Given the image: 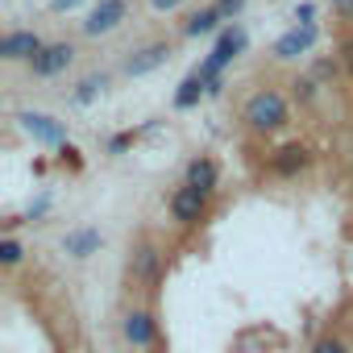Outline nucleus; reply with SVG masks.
<instances>
[{
    "label": "nucleus",
    "instance_id": "f257e3e1",
    "mask_svg": "<svg viewBox=\"0 0 353 353\" xmlns=\"http://www.w3.org/2000/svg\"><path fill=\"white\" fill-rule=\"evenodd\" d=\"M245 42H250V38H245V30H241V26H229V30L216 38L212 54L200 63V79L208 83V96H216V92H221V71H225L241 50H245Z\"/></svg>",
    "mask_w": 353,
    "mask_h": 353
},
{
    "label": "nucleus",
    "instance_id": "f03ea898",
    "mask_svg": "<svg viewBox=\"0 0 353 353\" xmlns=\"http://www.w3.org/2000/svg\"><path fill=\"white\" fill-rule=\"evenodd\" d=\"M245 125L254 133H274L279 125H287V100L274 88H262L245 100Z\"/></svg>",
    "mask_w": 353,
    "mask_h": 353
},
{
    "label": "nucleus",
    "instance_id": "7ed1b4c3",
    "mask_svg": "<svg viewBox=\"0 0 353 353\" xmlns=\"http://www.w3.org/2000/svg\"><path fill=\"white\" fill-rule=\"evenodd\" d=\"M125 13H129L125 0H96V9H92L88 21H83V34H88V38H104V34H112V30L125 21Z\"/></svg>",
    "mask_w": 353,
    "mask_h": 353
},
{
    "label": "nucleus",
    "instance_id": "20e7f679",
    "mask_svg": "<svg viewBox=\"0 0 353 353\" xmlns=\"http://www.w3.org/2000/svg\"><path fill=\"white\" fill-rule=\"evenodd\" d=\"M42 46L46 42L34 30H13V34L0 38V59H5V63H34L42 54Z\"/></svg>",
    "mask_w": 353,
    "mask_h": 353
},
{
    "label": "nucleus",
    "instance_id": "39448f33",
    "mask_svg": "<svg viewBox=\"0 0 353 353\" xmlns=\"http://www.w3.org/2000/svg\"><path fill=\"white\" fill-rule=\"evenodd\" d=\"M204 208H208V192H200V188H179L170 196V216L179 221V225H196L200 216H204Z\"/></svg>",
    "mask_w": 353,
    "mask_h": 353
},
{
    "label": "nucleus",
    "instance_id": "423d86ee",
    "mask_svg": "<svg viewBox=\"0 0 353 353\" xmlns=\"http://www.w3.org/2000/svg\"><path fill=\"white\" fill-rule=\"evenodd\" d=\"M71 59H75V46L71 42H50V46H42V54L30 67H34L38 79H54V75H63L71 67Z\"/></svg>",
    "mask_w": 353,
    "mask_h": 353
},
{
    "label": "nucleus",
    "instance_id": "0eeeda50",
    "mask_svg": "<svg viewBox=\"0 0 353 353\" xmlns=\"http://www.w3.org/2000/svg\"><path fill=\"white\" fill-rule=\"evenodd\" d=\"M316 38H320V30H316V26H291V30H287V34L274 42V59L291 63V59L307 54V50L316 46Z\"/></svg>",
    "mask_w": 353,
    "mask_h": 353
},
{
    "label": "nucleus",
    "instance_id": "6e6552de",
    "mask_svg": "<svg viewBox=\"0 0 353 353\" xmlns=\"http://www.w3.org/2000/svg\"><path fill=\"white\" fill-rule=\"evenodd\" d=\"M17 121H21V129H26L34 141H46V145H63V141H67V125L54 121V117H46V112H21Z\"/></svg>",
    "mask_w": 353,
    "mask_h": 353
},
{
    "label": "nucleus",
    "instance_id": "1a4fd4ad",
    "mask_svg": "<svg viewBox=\"0 0 353 353\" xmlns=\"http://www.w3.org/2000/svg\"><path fill=\"white\" fill-rule=\"evenodd\" d=\"M158 266H162V258H158V250L150 245V241H141L137 250H133V258H129V279L137 283V287H154L158 283Z\"/></svg>",
    "mask_w": 353,
    "mask_h": 353
},
{
    "label": "nucleus",
    "instance_id": "9d476101",
    "mask_svg": "<svg viewBox=\"0 0 353 353\" xmlns=\"http://www.w3.org/2000/svg\"><path fill=\"white\" fill-rule=\"evenodd\" d=\"M166 59H170V46H166V42H150V46H141V50L125 63V75H129V79H141V75L158 71Z\"/></svg>",
    "mask_w": 353,
    "mask_h": 353
},
{
    "label": "nucleus",
    "instance_id": "9b49d317",
    "mask_svg": "<svg viewBox=\"0 0 353 353\" xmlns=\"http://www.w3.org/2000/svg\"><path fill=\"white\" fill-rule=\"evenodd\" d=\"M125 341L129 345H137V349H150L154 341H158V324H154V316L150 312H129L125 316Z\"/></svg>",
    "mask_w": 353,
    "mask_h": 353
},
{
    "label": "nucleus",
    "instance_id": "f8f14e48",
    "mask_svg": "<svg viewBox=\"0 0 353 353\" xmlns=\"http://www.w3.org/2000/svg\"><path fill=\"white\" fill-rule=\"evenodd\" d=\"M100 241H104L100 229L83 225V229H71V233L63 237V250H67V258H79V262H83V258H92V254L100 250Z\"/></svg>",
    "mask_w": 353,
    "mask_h": 353
},
{
    "label": "nucleus",
    "instance_id": "ddd939ff",
    "mask_svg": "<svg viewBox=\"0 0 353 353\" xmlns=\"http://www.w3.org/2000/svg\"><path fill=\"white\" fill-rule=\"evenodd\" d=\"M307 162H312V154H307V150H303L299 141H295V145H283V150H279V154L270 158V166H274L279 174H299V170H303Z\"/></svg>",
    "mask_w": 353,
    "mask_h": 353
},
{
    "label": "nucleus",
    "instance_id": "4468645a",
    "mask_svg": "<svg viewBox=\"0 0 353 353\" xmlns=\"http://www.w3.org/2000/svg\"><path fill=\"white\" fill-rule=\"evenodd\" d=\"M188 188H200V192L216 188V162L212 158H192L188 162Z\"/></svg>",
    "mask_w": 353,
    "mask_h": 353
},
{
    "label": "nucleus",
    "instance_id": "2eb2a0df",
    "mask_svg": "<svg viewBox=\"0 0 353 353\" xmlns=\"http://www.w3.org/2000/svg\"><path fill=\"white\" fill-rule=\"evenodd\" d=\"M200 96H208V83L200 79V71H192V75L179 83V92H174V108H196Z\"/></svg>",
    "mask_w": 353,
    "mask_h": 353
},
{
    "label": "nucleus",
    "instance_id": "dca6fc26",
    "mask_svg": "<svg viewBox=\"0 0 353 353\" xmlns=\"http://www.w3.org/2000/svg\"><path fill=\"white\" fill-rule=\"evenodd\" d=\"M221 21H225V17H221V9H216V5H208V9L192 13V21L183 26V34H188V38H204V34H212Z\"/></svg>",
    "mask_w": 353,
    "mask_h": 353
},
{
    "label": "nucleus",
    "instance_id": "f3484780",
    "mask_svg": "<svg viewBox=\"0 0 353 353\" xmlns=\"http://www.w3.org/2000/svg\"><path fill=\"white\" fill-rule=\"evenodd\" d=\"M104 88H108V75H88V79H79V88L71 92V100L75 104H92L96 96H104Z\"/></svg>",
    "mask_w": 353,
    "mask_h": 353
},
{
    "label": "nucleus",
    "instance_id": "a211bd4d",
    "mask_svg": "<svg viewBox=\"0 0 353 353\" xmlns=\"http://www.w3.org/2000/svg\"><path fill=\"white\" fill-rule=\"evenodd\" d=\"M21 254H26V250H21L13 237H5V241H0V262H5V266H17V262H21Z\"/></svg>",
    "mask_w": 353,
    "mask_h": 353
},
{
    "label": "nucleus",
    "instance_id": "6ab92c4d",
    "mask_svg": "<svg viewBox=\"0 0 353 353\" xmlns=\"http://www.w3.org/2000/svg\"><path fill=\"white\" fill-rule=\"evenodd\" d=\"M312 353H349V345H345V341H336V336H324V341H316V345H312Z\"/></svg>",
    "mask_w": 353,
    "mask_h": 353
},
{
    "label": "nucleus",
    "instance_id": "aec40b11",
    "mask_svg": "<svg viewBox=\"0 0 353 353\" xmlns=\"http://www.w3.org/2000/svg\"><path fill=\"white\" fill-rule=\"evenodd\" d=\"M216 9H221L225 21H237V13L245 9V0H216Z\"/></svg>",
    "mask_w": 353,
    "mask_h": 353
},
{
    "label": "nucleus",
    "instance_id": "412c9836",
    "mask_svg": "<svg viewBox=\"0 0 353 353\" xmlns=\"http://www.w3.org/2000/svg\"><path fill=\"white\" fill-rule=\"evenodd\" d=\"M295 96H299V100H312V96H316V79H312V75L295 79Z\"/></svg>",
    "mask_w": 353,
    "mask_h": 353
},
{
    "label": "nucleus",
    "instance_id": "4be33fe9",
    "mask_svg": "<svg viewBox=\"0 0 353 353\" xmlns=\"http://www.w3.org/2000/svg\"><path fill=\"white\" fill-rule=\"evenodd\" d=\"M183 0H150V9H158V13H170V9H179Z\"/></svg>",
    "mask_w": 353,
    "mask_h": 353
},
{
    "label": "nucleus",
    "instance_id": "5701e85b",
    "mask_svg": "<svg viewBox=\"0 0 353 353\" xmlns=\"http://www.w3.org/2000/svg\"><path fill=\"white\" fill-rule=\"evenodd\" d=\"M129 141H133V133H121V137H112V141H108V150H112V154H121Z\"/></svg>",
    "mask_w": 353,
    "mask_h": 353
},
{
    "label": "nucleus",
    "instance_id": "b1692460",
    "mask_svg": "<svg viewBox=\"0 0 353 353\" xmlns=\"http://www.w3.org/2000/svg\"><path fill=\"white\" fill-rule=\"evenodd\" d=\"M341 59H345V67H349V75H353V38H345V46H341Z\"/></svg>",
    "mask_w": 353,
    "mask_h": 353
},
{
    "label": "nucleus",
    "instance_id": "393cba45",
    "mask_svg": "<svg viewBox=\"0 0 353 353\" xmlns=\"http://www.w3.org/2000/svg\"><path fill=\"white\" fill-rule=\"evenodd\" d=\"M75 5H79V0H50L54 13H67V9H75Z\"/></svg>",
    "mask_w": 353,
    "mask_h": 353
},
{
    "label": "nucleus",
    "instance_id": "a878e982",
    "mask_svg": "<svg viewBox=\"0 0 353 353\" xmlns=\"http://www.w3.org/2000/svg\"><path fill=\"white\" fill-rule=\"evenodd\" d=\"M332 5H336V9H349V5H353V0H332Z\"/></svg>",
    "mask_w": 353,
    "mask_h": 353
}]
</instances>
